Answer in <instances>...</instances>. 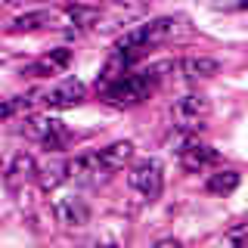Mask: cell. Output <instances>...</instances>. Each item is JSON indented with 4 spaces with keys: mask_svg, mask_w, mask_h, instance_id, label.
Listing matches in <instances>:
<instances>
[{
    "mask_svg": "<svg viewBox=\"0 0 248 248\" xmlns=\"http://www.w3.org/2000/svg\"><path fill=\"white\" fill-rule=\"evenodd\" d=\"M174 68V62H161V65H149V68H140V72H124L121 78H115L112 84H106L103 90V99L108 106H118V108H127V106H140L143 99H149V93L158 87L161 81V72Z\"/></svg>",
    "mask_w": 248,
    "mask_h": 248,
    "instance_id": "1",
    "label": "cell"
},
{
    "mask_svg": "<svg viewBox=\"0 0 248 248\" xmlns=\"http://www.w3.org/2000/svg\"><path fill=\"white\" fill-rule=\"evenodd\" d=\"M208 115H211V106H208V99L202 96V93H186V96H180L174 106H170L168 118H170V127H174V134L192 137L196 130L205 127Z\"/></svg>",
    "mask_w": 248,
    "mask_h": 248,
    "instance_id": "2",
    "label": "cell"
},
{
    "mask_svg": "<svg viewBox=\"0 0 248 248\" xmlns=\"http://www.w3.org/2000/svg\"><path fill=\"white\" fill-rule=\"evenodd\" d=\"M174 28H177V22L170 19V16H158V19H149V22H143V25H137V28H130L124 37H118V50H134L143 56L149 46H158V44H165L170 34H174Z\"/></svg>",
    "mask_w": 248,
    "mask_h": 248,
    "instance_id": "3",
    "label": "cell"
},
{
    "mask_svg": "<svg viewBox=\"0 0 248 248\" xmlns=\"http://www.w3.org/2000/svg\"><path fill=\"white\" fill-rule=\"evenodd\" d=\"M127 183H130V189H137L143 196V202H155L161 196V186H165V170H161V165L155 158H143L140 165L130 168Z\"/></svg>",
    "mask_w": 248,
    "mask_h": 248,
    "instance_id": "4",
    "label": "cell"
},
{
    "mask_svg": "<svg viewBox=\"0 0 248 248\" xmlns=\"http://www.w3.org/2000/svg\"><path fill=\"white\" fill-rule=\"evenodd\" d=\"M112 177V170L106 168V161L99 158V152H87L81 158L68 161V180L81 183V186H99Z\"/></svg>",
    "mask_w": 248,
    "mask_h": 248,
    "instance_id": "5",
    "label": "cell"
},
{
    "mask_svg": "<svg viewBox=\"0 0 248 248\" xmlns=\"http://www.w3.org/2000/svg\"><path fill=\"white\" fill-rule=\"evenodd\" d=\"M180 165L186 170H202V168H208V165H214L220 155H217L214 146H208V143H199L196 137H183V143H180Z\"/></svg>",
    "mask_w": 248,
    "mask_h": 248,
    "instance_id": "6",
    "label": "cell"
},
{
    "mask_svg": "<svg viewBox=\"0 0 248 248\" xmlns=\"http://www.w3.org/2000/svg\"><path fill=\"white\" fill-rule=\"evenodd\" d=\"M68 62H72V50H68V46H56V50L44 53L41 59H34L31 65H25L22 75H28V78H50V75L65 72Z\"/></svg>",
    "mask_w": 248,
    "mask_h": 248,
    "instance_id": "7",
    "label": "cell"
},
{
    "mask_svg": "<svg viewBox=\"0 0 248 248\" xmlns=\"http://www.w3.org/2000/svg\"><path fill=\"white\" fill-rule=\"evenodd\" d=\"M84 96H87V87H84L78 78H68V81H62L59 87H53L46 93L44 103L50 108H75V106L84 103Z\"/></svg>",
    "mask_w": 248,
    "mask_h": 248,
    "instance_id": "8",
    "label": "cell"
},
{
    "mask_svg": "<svg viewBox=\"0 0 248 248\" xmlns=\"http://www.w3.org/2000/svg\"><path fill=\"white\" fill-rule=\"evenodd\" d=\"M53 214H56V220L62 223V227H68V230H78V227H84V223L90 220V208H87V202L78 199V196L59 199V202H56V208H53Z\"/></svg>",
    "mask_w": 248,
    "mask_h": 248,
    "instance_id": "9",
    "label": "cell"
},
{
    "mask_svg": "<svg viewBox=\"0 0 248 248\" xmlns=\"http://www.w3.org/2000/svg\"><path fill=\"white\" fill-rule=\"evenodd\" d=\"M143 13L140 3H127V0H112L108 6H99V19H96V28H118L124 22L137 19Z\"/></svg>",
    "mask_w": 248,
    "mask_h": 248,
    "instance_id": "10",
    "label": "cell"
},
{
    "mask_svg": "<svg viewBox=\"0 0 248 248\" xmlns=\"http://www.w3.org/2000/svg\"><path fill=\"white\" fill-rule=\"evenodd\" d=\"M186 81H205V78H214L220 72V62L211 56H186L183 62H177Z\"/></svg>",
    "mask_w": 248,
    "mask_h": 248,
    "instance_id": "11",
    "label": "cell"
},
{
    "mask_svg": "<svg viewBox=\"0 0 248 248\" xmlns=\"http://www.w3.org/2000/svg\"><path fill=\"white\" fill-rule=\"evenodd\" d=\"M56 19H59V13L56 10H34V13H25V16H19V19L10 25L13 34H25V31H41V28H50V25H56Z\"/></svg>",
    "mask_w": 248,
    "mask_h": 248,
    "instance_id": "12",
    "label": "cell"
},
{
    "mask_svg": "<svg viewBox=\"0 0 248 248\" xmlns=\"http://www.w3.org/2000/svg\"><path fill=\"white\" fill-rule=\"evenodd\" d=\"M37 183H41V189L44 192H53L56 186H62L68 180V161L65 158H53V161H46L44 168H37Z\"/></svg>",
    "mask_w": 248,
    "mask_h": 248,
    "instance_id": "13",
    "label": "cell"
},
{
    "mask_svg": "<svg viewBox=\"0 0 248 248\" xmlns=\"http://www.w3.org/2000/svg\"><path fill=\"white\" fill-rule=\"evenodd\" d=\"M99 158H103L106 168L115 174V170H121L130 158H134V143H130V140H118V143H112V146H106V149H99Z\"/></svg>",
    "mask_w": 248,
    "mask_h": 248,
    "instance_id": "14",
    "label": "cell"
},
{
    "mask_svg": "<svg viewBox=\"0 0 248 248\" xmlns=\"http://www.w3.org/2000/svg\"><path fill=\"white\" fill-rule=\"evenodd\" d=\"M34 174H37V161H34V155H28V152H19L16 158L10 161V170H6V180H10L13 186H19V183H28V180H34Z\"/></svg>",
    "mask_w": 248,
    "mask_h": 248,
    "instance_id": "15",
    "label": "cell"
},
{
    "mask_svg": "<svg viewBox=\"0 0 248 248\" xmlns=\"http://www.w3.org/2000/svg\"><path fill=\"white\" fill-rule=\"evenodd\" d=\"M65 19L72 22L78 31H87V28H96V19H99V6H90V3H75L65 10Z\"/></svg>",
    "mask_w": 248,
    "mask_h": 248,
    "instance_id": "16",
    "label": "cell"
},
{
    "mask_svg": "<svg viewBox=\"0 0 248 248\" xmlns=\"http://www.w3.org/2000/svg\"><path fill=\"white\" fill-rule=\"evenodd\" d=\"M68 143H72V130H68L65 124L59 121V118L53 121L50 134H46V137L41 140V146H44V149H46V152H56V155H59L62 149H68Z\"/></svg>",
    "mask_w": 248,
    "mask_h": 248,
    "instance_id": "17",
    "label": "cell"
},
{
    "mask_svg": "<svg viewBox=\"0 0 248 248\" xmlns=\"http://www.w3.org/2000/svg\"><path fill=\"white\" fill-rule=\"evenodd\" d=\"M236 186H239V174H236V170H217V174L208 177L205 189L214 192V196H230Z\"/></svg>",
    "mask_w": 248,
    "mask_h": 248,
    "instance_id": "18",
    "label": "cell"
},
{
    "mask_svg": "<svg viewBox=\"0 0 248 248\" xmlns=\"http://www.w3.org/2000/svg\"><path fill=\"white\" fill-rule=\"evenodd\" d=\"M31 103H34L31 96H13V99H6V103H0V121L13 118V115H22V112H28V108H31Z\"/></svg>",
    "mask_w": 248,
    "mask_h": 248,
    "instance_id": "19",
    "label": "cell"
},
{
    "mask_svg": "<svg viewBox=\"0 0 248 248\" xmlns=\"http://www.w3.org/2000/svg\"><path fill=\"white\" fill-rule=\"evenodd\" d=\"M53 121H56V118H28V121H25V127H22V134H25V137H31V140H37V143H41V140H44L46 134H50Z\"/></svg>",
    "mask_w": 248,
    "mask_h": 248,
    "instance_id": "20",
    "label": "cell"
},
{
    "mask_svg": "<svg viewBox=\"0 0 248 248\" xmlns=\"http://www.w3.org/2000/svg\"><path fill=\"white\" fill-rule=\"evenodd\" d=\"M0 3H6V6H22V3H28V0H0Z\"/></svg>",
    "mask_w": 248,
    "mask_h": 248,
    "instance_id": "21",
    "label": "cell"
}]
</instances>
